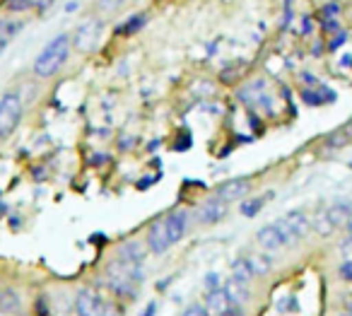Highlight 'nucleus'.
<instances>
[{
  "mask_svg": "<svg viewBox=\"0 0 352 316\" xmlns=\"http://www.w3.org/2000/svg\"><path fill=\"white\" fill-rule=\"evenodd\" d=\"M70 49H73V41H70L68 34L54 36V39H51L49 44L41 49V54L34 59V65H32V70H34L36 78H41V80L54 78V75L58 73L60 68H63L65 61H68Z\"/></svg>",
  "mask_w": 352,
  "mask_h": 316,
  "instance_id": "obj_1",
  "label": "nucleus"
},
{
  "mask_svg": "<svg viewBox=\"0 0 352 316\" xmlns=\"http://www.w3.org/2000/svg\"><path fill=\"white\" fill-rule=\"evenodd\" d=\"M22 118L20 92H6L0 97V138H10Z\"/></svg>",
  "mask_w": 352,
  "mask_h": 316,
  "instance_id": "obj_2",
  "label": "nucleus"
},
{
  "mask_svg": "<svg viewBox=\"0 0 352 316\" xmlns=\"http://www.w3.org/2000/svg\"><path fill=\"white\" fill-rule=\"evenodd\" d=\"M104 302L92 287H85V290L78 292L75 297V309H78V316H104Z\"/></svg>",
  "mask_w": 352,
  "mask_h": 316,
  "instance_id": "obj_3",
  "label": "nucleus"
},
{
  "mask_svg": "<svg viewBox=\"0 0 352 316\" xmlns=\"http://www.w3.org/2000/svg\"><path fill=\"white\" fill-rule=\"evenodd\" d=\"M251 191V181L249 179H232L227 184H222L215 191V198H220L222 203H234V200L246 198Z\"/></svg>",
  "mask_w": 352,
  "mask_h": 316,
  "instance_id": "obj_4",
  "label": "nucleus"
},
{
  "mask_svg": "<svg viewBox=\"0 0 352 316\" xmlns=\"http://www.w3.org/2000/svg\"><path fill=\"white\" fill-rule=\"evenodd\" d=\"M145 246H147V251H152V253H164L166 249L171 246L169 234H166V224H164V220H157L155 224H150V229H147Z\"/></svg>",
  "mask_w": 352,
  "mask_h": 316,
  "instance_id": "obj_5",
  "label": "nucleus"
},
{
  "mask_svg": "<svg viewBox=\"0 0 352 316\" xmlns=\"http://www.w3.org/2000/svg\"><path fill=\"white\" fill-rule=\"evenodd\" d=\"M99 36V22L97 20H87L85 25L78 27V32H75V36L70 41H73V46L78 51H89L94 46V41H97Z\"/></svg>",
  "mask_w": 352,
  "mask_h": 316,
  "instance_id": "obj_6",
  "label": "nucleus"
},
{
  "mask_svg": "<svg viewBox=\"0 0 352 316\" xmlns=\"http://www.w3.org/2000/svg\"><path fill=\"white\" fill-rule=\"evenodd\" d=\"M164 224H166V234H169V242L176 244L182 242L186 237V229H188V215L186 210H174L164 218Z\"/></svg>",
  "mask_w": 352,
  "mask_h": 316,
  "instance_id": "obj_7",
  "label": "nucleus"
},
{
  "mask_svg": "<svg viewBox=\"0 0 352 316\" xmlns=\"http://www.w3.org/2000/svg\"><path fill=\"white\" fill-rule=\"evenodd\" d=\"M225 215H227V203H222L220 198L208 200V203H203L201 208L196 210V220L201 224H215V222H220Z\"/></svg>",
  "mask_w": 352,
  "mask_h": 316,
  "instance_id": "obj_8",
  "label": "nucleus"
},
{
  "mask_svg": "<svg viewBox=\"0 0 352 316\" xmlns=\"http://www.w3.org/2000/svg\"><path fill=\"white\" fill-rule=\"evenodd\" d=\"M147 256V246L142 242H138V239H131V242L121 244L118 246V258L126 263H135V266H142V261H145Z\"/></svg>",
  "mask_w": 352,
  "mask_h": 316,
  "instance_id": "obj_9",
  "label": "nucleus"
},
{
  "mask_svg": "<svg viewBox=\"0 0 352 316\" xmlns=\"http://www.w3.org/2000/svg\"><path fill=\"white\" fill-rule=\"evenodd\" d=\"M256 242H258V246L265 249V251H275V249L285 246L283 234H280V229L275 227V224H265V227H261L258 232H256Z\"/></svg>",
  "mask_w": 352,
  "mask_h": 316,
  "instance_id": "obj_10",
  "label": "nucleus"
},
{
  "mask_svg": "<svg viewBox=\"0 0 352 316\" xmlns=\"http://www.w3.org/2000/svg\"><path fill=\"white\" fill-rule=\"evenodd\" d=\"M323 215H326V220L331 222L333 229H336V227H345V224H350L352 208H350V203H345V200H338V203H333Z\"/></svg>",
  "mask_w": 352,
  "mask_h": 316,
  "instance_id": "obj_11",
  "label": "nucleus"
},
{
  "mask_svg": "<svg viewBox=\"0 0 352 316\" xmlns=\"http://www.w3.org/2000/svg\"><path fill=\"white\" fill-rule=\"evenodd\" d=\"M54 6V0H6V10L8 12H44Z\"/></svg>",
  "mask_w": 352,
  "mask_h": 316,
  "instance_id": "obj_12",
  "label": "nucleus"
},
{
  "mask_svg": "<svg viewBox=\"0 0 352 316\" xmlns=\"http://www.w3.org/2000/svg\"><path fill=\"white\" fill-rule=\"evenodd\" d=\"M222 290L227 292V297H230V302H232L234 306L246 304V302H249V297H251L249 285H244V282L234 280V277H230V280L225 282V287H222Z\"/></svg>",
  "mask_w": 352,
  "mask_h": 316,
  "instance_id": "obj_13",
  "label": "nucleus"
},
{
  "mask_svg": "<svg viewBox=\"0 0 352 316\" xmlns=\"http://www.w3.org/2000/svg\"><path fill=\"white\" fill-rule=\"evenodd\" d=\"M230 306H234L230 302V297H227V292L222 290V287H217V290H210L206 297V309L212 311V314H222V311H227Z\"/></svg>",
  "mask_w": 352,
  "mask_h": 316,
  "instance_id": "obj_14",
  "label": "nucleus"
},
{
  "mask_svg": "<svg viewBox=\"0 0 352 316\" xmlns=\"http://www.w3.org/2000/svg\"><path fill=\"white\" fill-rule=\"evenodd\" d=\"M22 27H25V22L17 17H0V44H10L22 32Z\"/></svg>",
  "mask_w": 352,
  "mask_h": 316,
  "instance_id": "obj_15",
  "label": "nucleus"
},
{
  "mask_svg": "<svg viewBox=\"0 0 352 316\" xmlns=\"http://www.w3.org/2000/svg\"><path fill=\"white\" fill-rule=\"evenodd\" d=\"M20 306H22V299L12 287L0 290V311H3V314H15V311H20Z\"/></svg>",
  "mask_w": 352,
  "mask_h": 316,
  "instance_id": "obj_16",
  "label": "nucleus"
},
{
  "mask_svg": "<svg viewBox=\"0 0 352 316\" xmlns=\"http://www.w3.org/2000/svg\"><path fill=\"white\" fill-rule=\"evenodd\" d=\"M145 22H147V17H145V15H131L126 22H123V25H118V27H116V32H118L121 36H131V34H135V32H142Z\"/></svg>",
  "mask_w": 352,
  "mask_h": 316,
  "instance_id": "obj_17",
  "label": "nucleus"
},
{
  "mask_svg": "<svg viewBox=\"0 0 352 316\" xmlns=\"http://www.w3.org/2000/svg\"><path fill=\"white\" fill-rule=\"evenodd\" d=\"M244 261H246V266L251 268L254 277H256V275H268L270 268H273V263H270V258H268V256H246Z\"/></svg>",
  "mask_w": 352,
  "mask_h": 316,
  "instance_id": "obj_18",
  "label": "nucleus"
},
{
  "mask_svg": "<svg viewBox=\"0 0 352 316\" xmlns=\"http://www.w3.org/2000/svg\"><path fill=\"white\" fill-rule=\"evenodd\" d=\"M232 277L239 282H244V285H249L251 280H254V273H251V268L246 266L244 258H236L234 263H232Z\"/></svg>",
  "mask_w": 352,
  "mask_h": 316,
  "instance_id": "obj_19",
  "label": "nucleus"
},
{
  "mask_svg": "<svg viewBox=\"0 0 352 316\" xmlns=\"http://www.w3.org/2000/svg\"><path fill=\"white\" fill-rule=\"evenodd\" d=\"M275 227L280 229V234H283V242H285V246H297L299 244V234L294 232L292 229V224L287 222V220H278V222H275Z\"/></svg>",
  "mask_w": 352,
  "mask_h": 316,
  "instance_id": "obj_20",
  "label": "nucleus"
},
{
  "mask_svg": "<svg viewBox=\"0 0 352 316\" xmlns=\"http://www.w3.org/2000/svg\"><path fill=\"white\" fill-rule=\"evenodd\" d=\"M285 220H287V222L292 224V229L299 234V237H304V234L309 232V220L304 218V213H302V210H292V213H289Z\"/></svg>",
  "mask_w": 352,
  "mask_h": 316,
  "instance_id": "obj_21",
  "label": "nucleus"
},
{
  "mask_svg": "<svg viewBox=\"0 0 352 316\" xmlns=\"http://www.w3.org/2000/svg\"><path fill=\"white\" fill-rule=\"evenodd\" d=\"M347 143H350V133L347 131H336V133H331V136L326 138V147H336V150H340V147H345Z\"/></svg>",
  "mask_w": 352,
  "mask_h": 316,
  "instance_id": "obj_22",
  "label": "nucleus"
},
{
  "mask_svg": "<svg viewBox=\"0 0 352 316\" xmlns=\"http://www.w3.org/2000/svg\"><path fill=\"white\" fill-rule=\"evenodd\" d=\"M265 198H270V193L263 196V198H251V200H246V203L241 205V213H244L246 218H254V215H258V210L263 208Z\"/></svg>",
  "mask_w": 352,
  "mask_h": 316,
  "instance_id": "obj_23",
  "label": "nucleus"
},
{
  "mask_svg": "<svg viewBox=\"0 0 352 316\" xmlns=\"http://www.w3.org/2000/svg\"><path fill=\"white\" fill-rule=\"evenodd\" d=\"M321 92H323V89H316V94H314V92H309V89H307V92H304V99H307L309 104H316V107H318V104H323V102H331L333 94L328 92V94H323V97H321Z\"/></svg>",
  "mask_w": 352,
  "mask_h": 316,
  "instance_id": "obj_24",
  "label": "nucleus"
},
{
  "mask_svg": "<svg viewBox=\"0 0 352 316\" xmlns=\"http://www.w3.org/2000/svg\"><path fill=\"white\" fill-rule=\"evenodd\" d=\"M182 316H210V311L201 304H191V306H186V311H184Z\"/></svg>",
  "mask_w": 352,
  "mask_h": 316,
  "instance_id": "obj_25",
  "label": "nucleus"
},
{
  "mask_svg": "<svg viewBox=\"0 0 352 316\" xmlns=\"http://www.w3.org/2000/svg\"><path fill=\"white\" fill-rule=\"evenodd\" d=\"M338 10H340V6H338V3H328V6L323 8V20H336Z\"/></svg>",
  "mask_w": 352,
  "mask_h": 316,
  "instance_id": "obj_26",
  "label": "nucleus"
},
{
  "mask_svg": "<svg viewBox=\"0 0 352 316\" xmlns=\"http://www.w3.org/2000/svg\"><path fill=\"white\" fill-rule=\"evenodd\" d=\"M206 287H208V292L217 290V287H220V275H217V273H208V275H206Z\"/></svg>",
  "mask_w": 352,
  "mask_h": 316,
  "instance_id": "obj_27",
  "label": "nucleus"
},
{
  "mask_svg": "<svg viewBox=\"0 0 352 316\" xmlns=\"http://www.w3.org/2000/svg\"><path fill=\"white\" fill-rule=\"evenodd\" d=\"M340 277H342V280H347V282H352V261H347V263H342V266H340Z\"/></svg>",
  "mask_w": 352,
  "mask_h": 316,
  "instance_id": "obj_28",
  "label": "nucleus"
},
{
  "mask_svg": "<svg viewBox=\"0 0 352 316\" xmlns=\"http://www.w3.org/2000/svg\"><path fill=\"white\" fill-rule=\"evenodd\" d=\"M217 316H246V314L241 311V306H230V309L222 311V314H217Z\"/></svg>",
  "mask_w": 352,
  "mask_h": 316,
  "instance_id": "obj_29",
  "label": "nucleus"
},
{
  "mask_svg": "<svg viewBox=\"0 0 352 316\" xmlns=\"http://www.w3.org/2000/svg\"><path fill=\"white\" fill-rule=\"evenodd\" d=\"M121 3H123V0H102V6L107 8V10H116Z\"/></svg>",
  "mask_w": 352,
  "mask_h": 316,
  "instance_id": "obj_30",
  "label": "nucleus"
},
{
  "mask_svg": "<svg viewBox=\"0 0 352 316\" xmlns=\"http://www.w3.org/2000/svg\"><path fill=\"white\" fill-rule=\"evenodd\" d=\"M345 309H347V314H352V295L345 297Z\"/></svg>",
  "mask_w": 352,
  "mask_h": 316,
  "instance_id": "obj_31",
  "label": "nucleus"
},
{
  "mask_svg": "<svg viewBox=\"0 0 352 316\" xmlns=\"http://www.w3.org/2000/svg\"><path fill=\"white\" fill-rule=\"evenodd\" d=\"M142 316H155V304H150V306H147V309H145V314H142Z\"/></svg>",
  "mask_w": 352,
  "mask_h": 316,
  "instance_id": "obj_32",
  "label": "nucleus"
},
{
  "mask_svg": "<svg viewBox=\"0 0 352 316\" xmlns=\"http://www.w3.org/2000/svg\"><path fill=\"white\" fill-rule=\"evenodd\" d=\"M3 51H6V44H0V56H3Z\"/></svg>",
  "mask_w": 352,
  "mask_h": 316,
  "instance_id": "obj_33",
  "label": "nucleus"
},
{
  "mask_svg": "<svg viewBox=\"0 0 352 316\" xmlns=\"http://www.w3.org/2000/svg\"><path fill=\"white\" fill-rule=\"evenodd\" d=\"M338 316H352V314H347V311H342V314H338Z\"/></svg>",
  "mask_w": 352,
  "mask_h": 316,
  "instance_id": "obj_34",
  "label": "nucleus"
},
{
  "mask_svg": "<svg viewBox=\"0 0 352 316\" xmlns=\"http://www.w3.org/2000/svg\"><path fill=\"white\" fill-rule=\"evenodd\" d=\"M350 133H352V123H350Z\"/></svg>",
  "mask_w": 352,
  "mask_h": 316,
  "instance_id": "obj_35",
  "label": "nucleus"
}]
</instances>
